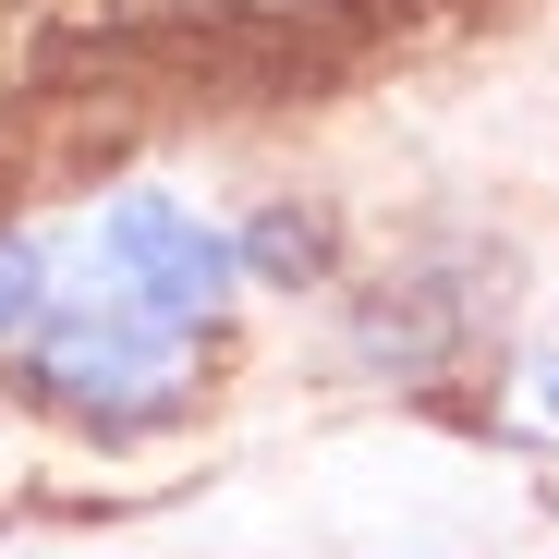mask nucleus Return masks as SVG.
<instances>
[{
    "label": "nucleus",
    "instance_id": "obj_1",
    "mask_svg": "<svg viewBox=\"0 0 559 559\" xmlns=\"http://www.w3.org/2000/svg\"><path fill=\"white\" fill-rule=\"evenodd\" d=\"M195 378V329H170L122 293H85V305H37V390L73 402L85 426H146L182 402Z\"/></svg>",
    "mask_w": 559,
    "mask_h": 559
},
{
    "label": "nucleus",
    "instance_id": "obj_2",
    "mask_svg": "<svg viewBox=\"0 0 559 559\" xmlns=\"http://www.w3.org/2000/svg\"><path fill=\"white\" fill-rule=\"evenodd\" d=\"M98 293H122V305H146V317L207 341L231 317V243L207 219H182L170 195H122L98 219Z\"/></svg>",
    "mask_w": 559,
    "mask_h": 559
},
{
    "label": "nucleus",
    "instance_id": "obj_3",
    "mask_svg": "<svg viewBox=\"0 0 559 559\" xmlns=\"http://www.w3.org/2000/svg\"><path fill=\"white\" fill-rule=\"evenodd\" d=\"M37 305H49V255L37 243H0V341L37 329Z\"/></svg>",
    "mask_w": 559,
    "mask_h": 559
},
{
    "label": "nucleus",
    "instance_id": "obj_4",
    "mask_svg": "<svg viewBox=\"0 0 559 559\" xmlns=\"http://www.w3.org/2000/svg\"><path fill=\"white\" fill-rule=\"evenodd\" d=\"M511 426H523V438H547V450H559V341H547V353H535V365H523V378H511Z\"/></svg>",
    "mask_w": 559,
    "mask_h": 559
},
{
    "label": "nucleus",
    "instance_id": "obj_5",
    "mask_svg": "<svg viewBox=\"0 0 559 559\" xmlns=\"http://www.w3.org/2000/svg\"><path fill=\"white\" fill-rule=\"evenodd\" d=\"M243 13H293V0H243Z\"/></svg>",
    "mask_w": 559,
    "mask_h": 559
}]
</instances>
